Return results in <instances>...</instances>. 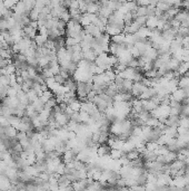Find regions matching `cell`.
<instances>
[{"instance_id":"obj_1","label":"cell","mask_w":189,"mask_h":191,"mask_svg":"<svg viewBox=\"0 0 189 191\" xmlns=\"http://www.w3.org/2000/svg\"><path fill=\"white\" fill-rule=\"evenodd\" d=\"M93 84H97V85H100V86H102V87H106V88L110 85L111 83H113V82H111L107 76H106L105 73L100 74V75H93Z\"/></svg>"},{"instance_id":"obj_2","label":"cell","mask_w":189,"mask_h":191,"mask_svg":"<svg viewBox=\"0 0 189 191\" xmlns=\"http://www.w3.org/2000/svg\"><path fill=\"white\" fill-rule=\"evenodd\" d=\"M124 28H125V26H119V25H115V24H107L105 32L107 35L110 36V37H113V36L119 35V34L124 32Z\"/></svg>"},{"instance_id":"obj_3","label":"cell","mask_w":189,"mask_h":191,"mask_svg":"<svg viewBox=\"0 0 189 191\" xmlns=\"http://www.w3.org/2000/svg\"><path fill=\"white\" fill-rule=\"evenodd\" d=\"M187 96L185 94V92H183V88H179L178 87L177 89L175 92H172L171 94H170V101H176L178 103H183V101L186 100Z\"/></svg>"},{"instance_id":"obj_4","label":"cell","mask_w":189,"mask_h":191,"mask_svg":"<svg viewBox=\"0 0 189 191\" xmlns=\"http://www.w3.org/2000/svg\"><path fill=\"white\" fill-rule=\"evenodd\" d=\"M76 159H77V154H76L73 150H67L66 152L64 153V154H62V156H61L62 163H65V164L73 163Z\"/></svg>"},{"instance_id":"obj_5","label":"cell","mask_w":189,"mask_h":191,"mask_svg":"<svg viewBox=\"0 0 189 191\" xmlns=\"http://www.w3.org/2000/svg\"><path fill=\"white\" fill-rule=\"evenodd\" d=\"M84 29L87 35H90L91 37H93V38H98L99 36L102 34V32L99 30L98 27L95 26V25H93V24L89 25V26H87V27H85Z\"/></svg>"},{"instance_id":"obj_6","label":"cell","mask_w":189,"mask_h":191,"mask_svg":"<svg viewBox=\"0 0 189 191\" xmlns=\"http://www.w3.org/2000/svg\"><path fill=\"white\" fill-rule=\"evenodd\" d=\"M3 134H5L9 140H15V139L17 138L18 131H17V129H15L14 127L9 125V127L3 129Z\"/></svg>"},{"instance_id":"obj_7","label":"cell","mask_w":189,"mask_h":191,"mask_svg":"<svg viewBox=\"0 0 189 191\" xmlns=\"http://www.w3.org/2000/svg\"><path fill=\"white\" fill-rule=\"evenodd\" d=\"M87 14H91V15H97L99 11V6L98 1H87Z\"/></svg>"},{"instance_id":"obj_8","label":"cell","mask_w":189,"mask_h":191,"mask_svg":"<svg viewBox=\"0 0 189 191\" xmlns=\"http://www.w3.org/2000/svg\"><path fill=\"white\" fill-rule=\"evenodd\" d=\"M111 152V147L108 145V144H102V145H99L98 149H97V154L100 158H104V156H108Z\"/></svg>"},{"instance_id":"obj_9","label":"cell","mask_w":189,"mask_h":191,"mask_svg":"<svg viewBox=\"0 0 189 191\" xmlns=\"http://www.w3.org/2000/svg\"><path fill=\"white\" fill-rule=\"evenodd\" d=\"M179 121H180V116L169 115L168 118H167L166 122H165V125L169 127H179Z\"/></svg>"},{"instance_id":"obj_10","label":"cell","mask_w":189,"mask_h":191,"mask_svg":"<svg viewBox=\"0 0 189 191\" xmlns=\"http://www.w3.org/2000/svg\"><path fill=\"white\" fill-rule=\"evenodd\" d=\"M180 64H181V62H179L177 58L171 57L170 60L168 62V64H167V69H168V71H171V72H177L179 66H180Z\"/></svg>"},{"instance_id":"obj_11","label":"cell","mask_w":189,"mask_h":191,"mask_svg":"<svg viewBox=\"0 0 189 191\" xmlns=\"http://www.w3.org/2000/svg\"><path fill=\"white\" fill-rule=\"evenodd\" d=\"M48 36L47 35H40V34H37V36L33 39V43L37 45V47H44L45 44L48 41Z\"/></svg>"},{"instance_id":"obj_12","label":"cell","mask_w":189,"mask_h":191,"mask_svg":"<svg viewBox=\"0 0 189 191\" xmlns=\"http://www.w3.org/2000/svg\"><path fill=\"white\" fill-rule=\"evenodd\" d=\"M143 107L145 111L149 112V113H151L152 111H155V110L157 109L158 105L156 103H155L154 101L151 100H146V101H143Z\"/></svg>"},{"instance_id":"obj_13","label":"cell","mask_w":189,"mask_h":191,"mask_svg":"<svg viewBox=\"0 0 189 191\" xmlns=\"http://www.w3.org/2000/svg\"><path fill=\"white\" fill-rule=\"evenodd\" d=\"M84 53V59H86V60H88V62H95L97 58V54L93 52V49H88V50H85V52H82Z\"/></svg>"},{"instance_id":"obj_14","label":"cell","mask_w":189,"mask_h":191,"mask_svg":"<svg viewBox=\"0 0 189 191\" xmlns=\"http://www.w3.org/2000/svg\"><path fill=\"white\" fill-rule=\"evenodd\" d=\"M157 23H158L157 17H149L147 19V23H146V27L150 30L157 29Z\"/></svg>"},{"instance_id":"obj_15","label":"cell","mask_w":189,"mask_h":191,"mask_svg":"<svg viewBox=\"0 0 189 191\" xmlns=\"http://www.w3.org/2000/svg\"><path fill=\"white\" fill-rule=\"evenodd\" d=\"M37 115H38V113L36 112L35 107H33L31 104H29V105L27 106L26 110H25V116H27V118H29L30 120H31V118H33L35 116H37Z\"/></svg>"},{"instance_id":"obj_16","label":"cell","mask_w":189,"mask_h":191,"mask_svg":"<svg viewBox=\"0 0 189 191\" xmlns=\"http://www.w3.org/2000/svg\"><path fill=\"white\" fill-rule=\"evenodd\" d=\"M117 93H118V91H117V87H116V85H115V83H111L110 85L106 88V92H105V94H107L108 96L111 97V98H113V97L116 96Z\"/></svg>"},{"instance_id":"obj_17","label":"cell","mask_w":189,"mask_h":191,"mask_svg":"<svg viewBox=\"0 0 189 191\" xmlns=\"http://www.w3.org/2000/svg\"><path fill=\"white\" fill-rule=\"evenodd\" d=\"M159 124H160L159 120H158V118H152V116H150V118H149L148 120H147V121L145 122V125H146V127H150V129H155V127H159Z\"/></svg>"},{"instance_id":"obj_18","label":"cell","mask_w":189,"mask_h":191,"mask_svg":"<svg viewBox=\"0 0 189 191\" xmlns=\"http://www.w3.org/2000/svg\"><path fill=\"white\" fill-rule=\"evenodd\" d=\"M50 64V58L49 56H45V57H40L38 58V67H40L41 69L48 67Z\"/></svg>"},{"instance_id":"obj_19","label":"cell","mask_w":189,"mask_h":191,"mask_svg":"<svg viewBox=\"0 0 189 191\" xmlns=\"http://www.w3.org/2000/svg\"><path fill=\"white\" fill-rule=\"evenodd\" d=\"M125 156L127 158V159L129 160V161H135V160H137V159H139L140 158V152L138 150H132V151H130V152H127L125 154Z\"/></svg>"},{"instance_id":"obj_20","label":"cell","mask_w":189,"mask_h":191,"mask_svg":"<svg viewBox=\"0 0 189 191\" xmlns=\"http://www.w3.org/2000/svg\"><path fill=\"white\" fill-rule=\"evenodd\" d=\"M178 87L179 88L189 87V77L186 76V75L179 77V80H178Z\"/></svg>"},{"instance_id":"obj_21","label":"cell","mask_w":189,"mask_h":191,"mask_svg":"<svg viewBox=\"0 0 189 191\" xmlns=\"http://www.w3.org/2000/svg\"><path fill=\"white\" fill-rule=\"evenodd\" d=\"M90 121V115L86 113L84 111H80L79 112V123H82V124H88V122Z\"/></svg>"},{"instance_id":"obj_22","label":"cell","mask_w":189,"mask_h":191,"mask_svg":"<svg viewBox=\"0 0 189 191\" xmlns=\"http://www.w3.org/2000/svg\"><path fill=\"white\" fill-rule=\"evenodd\" d=\"M125 36L126 35L124 32H121L119 35L113 36V37H111V43H115V44H117V45L124 44V43H125Z\"/></svg>"},{"instance_id":"obj_23","label":"cell","mask_w":189,"mask_h":191,"mask_svg":"<svg viewBox=\"0 0 189 191\" xmlns=\"http://www.w3.org/2000/svg\"><path fill=\"white\" fill-rule=\"evenodd\" d=\"M53 96H55V95L53 94V92H51V91H47V92H44V93H42V95L39 97V100H40L44 104H46L47 102H48L50 98H53Z\"/></svg>"},{"instance_id":"obj_24","label":"cell","mask_w":189,"mask_h":191,"mask_svg":"<svg viewBox=\"0 0 189 191\" xmlns=\"http://www.w3.org/2000/svg\"><path fill=\"white\" fill-rule=\"evenodd\" d=\"M31 105L33 106V107H35L36 112H37L38 114H39L40 112H42V111L45 110V104L42 103V102H41V101L39 100V98H37V100H36L35 102H33V103L31 104Z\"/></svg>"},{"instance_id":"obj_25","label":"cell","mask_w":189,"mask_h":191,"mask_svg":"<svg viewBox=\"0 0 189 191\" xmlns=\"http://www.w3.org/2000/svg\"><path fill=\"white\" fill-rule=\"evenodd\" d=\"M68 106H69L73 112H80V109H81V102H80L78 98H76V100L73 101Z\"/></svg>"},{"instance_id":"obj_26","label":"cell","mask_w":189,"mask_h":191,"mask_svg":"<svg viewBox=\"0 0 189 191\" xmlns=\"http://www.w3.org/2000/svg\"><path fill=\"white\" fill-rule=\"evenodd\" d=\"M154 152L157 154V156H165V154H167V153L169 152V150L166 145H159Z\"/></svg>"},{"instance_id":"obj_27","label":"cell","mask_w":189,"mask_h":191,"mask_svg":"<svg viewBox=\"0 0 189 191\" xmlns=\"http://www.w3.org/2000/svg\"><path fill=\"white\" fill-rule=\"evenodd\" d=\"M26 94H27V97H28V100H29L30 104H32L37 98H39V97H38V94L33 91V89H30V91L28 92V93H26Z\"/></svg>"},{"instance_id":"obj_28","label":"cell","mask_w":189,"mask_h":191,"mask_svg":"<svg viewBox=\"0 0 189 191\" xmlns=\"http://www.w3.org/2000/svg\"><path fill=\"white\" fill-rule=\"evenodd\" d=\"M188 71H189L188 65H187L186 63H181L180 66H179V68H178L177 73L179 74V76H183V75H185V74H186Z\"/></svg>"},{"instance_id":"obj_29","label":"cell","mask_w":189,"mask_h":191,"mask_svg":"<svg viewBox=\"0 0 189 191\" xmlns=\"http://www.w3.org/2000/svg\"><path fill=\"white\" fill-rule=\"evenodd\" d=\"M39 15H40V11L38 9L33 8L31 11L29 12V18L31 21H38V18H39Z\"/></svg>"},{"instance_id":"obj_30","label":"cell","mask_w":189,"mask_h":191,"mask_svg":"<svg viewBox=\"0 0 189 191\" xmlns=\"http://www.w3.org/2000/svg\"><path fill=\"white\" fill-rule=\"evenodd\" d=\"M76 45H79L78 40L76 38H70V37H66V48H71Z\"/></svg>"},{"instance_id":"obj_31","label":"cell","mask_w":189,"mask_h":191,"mask_svg":"<svg viewBox=\"0 0 189 191\" xmlns=\"http://www.w3.org/2000/svg\"><path fill=\"white\" fill-rule=\"evenodd\" d=\"M117 52H118V45L115 44V43H110V44H109V48H108V54L112 56H116Z\"/></svg>"},{"instance_id":"obj_32","label":"cell","mask_w":189,"mask_h":191,"mask_svg":"<svg viewBox=\"0 0 189 191\" xmlns=\"http://www.w3.org/2000/svg\"><path fill=\"white\" fill-rule=\"evenodd\" d=\"M179 127L189 130V116H183L179 121Z\"/></svg>"},{"instance_id":"obj_33","label":"cell","mask_w":189,"mask_h":191,"mask_svg":"<svg viewBox=\"0 0 189 191\" xmlns=\"http://www.w3.org/2000/svg\"><path fill=\"white\" fill-rule=\"evenodd\" d=\"M150 116H151L150 113H149V112H147V111H145V110L140 112L139 114H137V118H139V120H141L143 122H146V121L148 120Z\"/></svg>"},{"instance_id":"obj_34","label":"cell","mask_w":189,"mask_h":191,"mask_svg":"<svg viewBox=\"0 0 189 191\" xmlns=\"http://www.w3.org/2000/svg\"><path fill=\"white\" fill-rule=\"evenodd\" d=\"M145 144H146V150L151 151V152H154V151L159 147L157 144V142H147V143H145Z\"/></svg>"},{"instance_id":"obj_35","label":"cell","mask_w":189,"mask_h":191,"mask_svg":"<svg viewBox=\"0 0 189 191\" xmlns=\"http://www.w3.org/2000/svg\"><path fill=\"white\" fill-rule=\"evenodd\" d=\"M147 19H148V17H136V18H135V21H136V23L139 25V26L145 27L146 26V23H147Z\"/></svg>"},{"instance_id":"obj_36","label":"cell","mask_w":189,"mask_h":191,"mask_svg":"<svg viewBox=\"0 0 189 191\" xmlns=\"http://www.w3.org/2000/svg\"><path fill=\"white\" fill-rule=\"evenodd\" d=\"M28 134L25 132H18L17 134V138H16V140H17L18 142H21V141H25V140H28Z\"/></svg>"},{"instance_id":"obj_37","label":"cell","mask_w":189,"mask_h":191,"mask_svg":"<svg viewBox=\"0 0 189 191\" xmlns=\"http://www.w3.org/2000/svg\"><path fill=\"white\" fill-rule=\"evenodd\" d=\"M18 95V91L16 89L15 87H10L9 86L8 88V93H7V96L8 97H17Z\"/></svg>"},{"instance_id":"obj_38","label":"cell","mask_w":189,"mask_h":191,"mask_svg":"<svg viewBox=\"0 0 189 191\" xmlns=\"http://www.w3.org/2000/svg\"><path fill=\"white\" fill-rule=\"evenodd\" d=\"M68 10H79V0H73V1H70V6Z\"/></svg>"},{"instance_id":"obj_39","label":"cell","mask_w":189,"mask_h":191,"mask_svg":"<svg viewBox=\"0 0 189 191\" xmlns=\"http://www.w3.org/2000/svg\"><path fill=\"white\" fill-rule=\"evenodd\" d=\"M53 78H55L56 83H57V84H59V85H64L65 83H66V81H67V80H65V78L61 76L60 74H58V75L53 76Z\"/></svg>"},{"instance_id":"obj_40","label":"cell","mask_w":189,"mask_h":191,"mask_svg":"<svg viewBox=\"0 0 189 191\" xmlns=\"http://www.w3.org/2000/svg\"><path fill=\"white\" fill-rule=\"evenodd\" d=\"M20 76L22 77L23 82H27V81L30 80L29 74H28V72H27V71H21V72H20Z\"/></svg>"},{"instance_id":"obj_41","label":"cell","mask_w":189,"mask_h":191,"mask_svg":"<svg viewBox=\"0 0 189 191\" xmlns=\"http://www.w3.org/2000/svg\"><path fill=\"white\" fill-rule=\"evenodd\" d=\"M183 92H185V94H186V96L188 97L189 96V87H186V88H183Z\"/></svg>"},{"instance_id":"obj_42","label":"cell","mask_w":189,"mask_h":191,"mask_svg":"<svg viewBox=\"0 0 189 191\" xmlns=\"http://www.w3.org/2000/svg\"><path fill=\"white\" fill-rule=\"evenodd\" d=\"M186 149H188V150H189V143H188V144H187V147H186Z\"/></svg>"},{"instance_id":"obj_43","label":"cell","mask_w":189,"mask_h":191,"mask_svg":"<svg viewBox=\"0 0 189 191\" xmlns=\"http://www.w3.org/2000/svg\"><path fill=\"white\" fill-rule=\"evenodd\" d=\"M0 101H1V95H0Z\"/></svg>"}]
</instances>
